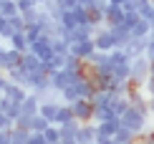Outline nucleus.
I'll return each mask as SVG.
<instances>
[{
	"label": "nucleus",
	"instance_id": "nucleus-1",
	"mask_svg": "<svg viewBox=\"0 0 154 144\" xmlns=\"http://www.w3.org/2000/svg\"><path fill=\"white\" fill-rule=\"evenodd\" d=\"M149 58H146V53L142 56H134L129 61V81H126V86L129 89H144V81L149 78Z\"/></svg>",
	"mask_w": 154,
	"mask_h": 144
},
{
	"label": "nucleus",
	"instance_id": "nucleus-2",
	"mask_svg": "<svg viewBox=\"0 0 154 144\" xmlns=\"http://www.w3.org/2000/svg\"><path fill=\"white\" fill-rule=\"evenodd\" d=\"M152 114H146V111H142V109H137V106H129L124 111V114L119 116L121 119V127H126V129H131L134 134H144L146 132V119H149Z\"/></svg>",
	"mask_w": 154,
	"mask_h": 144
},
{
	"label": "nucleus",
	"instance_id": "nucleus-3",
	"mask_svg": "<svg viewBox=\"0 0 154 144\" xmlns=\"http://www.w3.org/2000/svg\"><path fill=\"white\" fill-rule=\"evenodd\" d=\"M83 74L81 71H71V68H58L53 76H51V91L53 94H61L63 89H68L71 83H76Z\"/></svg>",
	"mask_w": 154,
	"mask_h": 144
},
{
	"label": "nucleus",
	"instance_id": "nucleus-4",
	"mask_svg": "<svg viewBox=\"0 0 154 144\" xmlns=\"http://www.w3.org/2000/svg\"><path fill=\"white\" fill-rule=\"evenodd\" d=\"M94 43H96V51H114V48H119L116 38H114V33H111L109 25H99V28H96Z\"/></svg>",
	"mask_w": 154,
	"mask_h": 144
},
{
	"label": "nucleus",
	"instance_id": "nucleus-5",
	"mask_svg": "<svg viewBox=\"0 0 154 144\" xmlns=\"http://www.w3.org/2000/svg\"><path fill=\"white\" fill-rule=\"evenodd\" d=\"M71 109H73V116L79 121H94V101L91 99H76L71 104Z\"/></svg>",
	"mask_w": 154,
	"mask_h": 144
},
{
	"label": "nucleus",
	"instance_id": "nucleus-6",
	"mask_svg": "<svg viewBox=\"0 0 154 144\" xmlns=\"http://www.w3.org/2000/svg\"><path fill=\"white\" fill-rule=\"evenodd\" d=\"M28 51H33V53L41 58V61H48V58H53V56H56V53H53V41H51L48 36H41L38 41H33Z\"/></svg>",
	"mask_w": 154,
	"mask_h": 144
},
{
	"label": "nucleus",
	"instance_id": "nucleus-7",
	"mask_svg": "<svg viewBox=\"0 0 154 144\" xmlns=\"http://www.w3.org/2000/svg\"><path fill=\"white\" fill-rule=\"evenodd\" d=\"M3 94L8 96V99H13V101H18V104H20L25 96L30 94V91L25 89L23 83H15V81H10V78H8V81H5V86H3Z\"/></svg>",
	"mask_w": 154,
	"mask_h": 144
},
{
	"label": "nucleus",
	"instance_id": "nucleus-8",
	"mask_svg": "<svg viewBox=\"0 0 154 144\" xmlns=\"http://www.w3.org/2000/svg\"><path fill=\"white\" fill-rule=\"evenodd\" d=\"M79 144H94L96 142V121H81L79 132H76Z\"/></svg>",
	"mask_w": 154,
	"mask_h": 144
},
{
	"label": "nucleus",
	"instance_id": "nucleus-9",
	"mask_svg": "<svg viewBox=\"0 0 154 144\" xmlns=\"http://www.w3.org/2000/svg\"><path fill=\"white\" fill-rule=\"evenodd\" d=\"M94 51H96V43H94V38H86V41L71 43V53H76L79 58H83V61H88Z\"/></svg>",
	"mask_w": 154,
	"mask_h": 144
},
{
	"label": "nucleus",
	"instance_id": "nucleus-10",
	"mask_svg": "<svg viewBox=\"0 0 154 144\" xmlns=\"http://www.w3.org/2000/svg\"><path fill=\"white\" fill-rule=\"evenodd\" d=\"M121 127V119L114 116V119H106V121H99L96 124V136H114Z\"/></svg>",
	"mask_w": 154,
	"mask_h": 144
},
{
	"label": "nucleus",
	"instance_id": "nucleus-11",
	"mask_svg": "<svg viewBox=\"0 0 154 144\" xmlns=\"http://www.w3.org/2000/svg\"><path fill=\"white\" fill-rule=\"evenodd\" d=\"M146 43H149V38H137V36H131V38H129V43H126V45H121V48H124L126 53L134 58V56L146 53Z\"/></svg>",
	"mask_w": 154,
	"mask_h": 144
},
{
	"label": "nucleus",
	"instance_id": "nucleus-12",
	"mask_svg": "<svg viewBox=\"0 0 154 144\" xmlns=\"http://www.w3.org/2000/svg\"><path fill=\"white\" fill-rule=\"evenodd\" d=\"M104 15H106V25H119V23H124L126 10L121 8V5L109 3V5H106V10H104Z\"/></svg>",
	"mask_w": 154,
	"mask_h": 144
},
{
	"label": "nucleus",
	"instance_id": "nucleus-13",
	"mask_svg": "<svg viewBox=\"0 0 154 144\" xmlns=\"http://www.w3.org/2000/svg\"><path fill=\"white\" fill-rule=\"evenodd\" d=\"M41 101H43L41 96L30 91V94L20 101V111H23V114H28V116H35V114H38V109H41Z\"/></svg>",
	"mask_w": 154,
	"mask_h": 144
},
{
	"label": "nucleus",
	"instance_id": "nucleus-14",
	"mask_svg": "<svg viewBox=\"0 0 154 144\" xmlns=\"http://www.w3.org/2000/svg\"><path fill=\"white\" fill-rule=\"evenodd\" d=\"M41 66H43V61L38 58L33 51H25L23 53V58H20V68L25 71V74H33V71H41Z\"/></svg>",
	"mask_w": 154,
	"mask_h": 144
},
{
	"label": "nucleus",
	"instance_id": "nucleus-15",
	"mask_svg": "<svg viewBox=\"0 0 154 144\" xmlns=\"http://www.w3.org/2000/svg\"><path fill=\"white\" fill-rule=\"evenodd\" d=\"M8 45L15 48V51H20V53H25V51L30 48V41H28V36H25V30H15V33L8 38Z\"/></svg>",
	"mask_w": 154,
	"mask_h": 144
},
{
	"label": "nucleus",
	"instance_id": "nucleus-16",
	"mask_svg": "<svg viewBox=\"0 0 154 144\" xmlns=\"http://www.w3.org/2000/svg\"><path fill=\"white\" fill-rule=\"evenodd\" d=\"M116 99V94H114V91H106V89H101V91H96L94 94V109H109L111 106V101Z\"/></svg>",
	"mask_w": 154,
	"mask_h": 144
},
{
	"label": "nucleus",
	"instance_id": "nucleus-17",
	"mask_svg": "<svg viewBox=\"0 0 154 144\" xmlns=\"http://www.w3.org/2000/svg\"><path fill=\"white\" fill-rule=\"evenodd\" d=\"M79 127H81V121H79V119H71V121H66V124H58L61 142H63V139H76V132H79Z\"/></svg>",
	"mask_w": 154,
	"mask_h": 144
},
{
	"label": "nucleus",
	"instance_id": "nucleus-18",
	"mask_svg": "<svg viewBox=\"0 0 154 144\" xmlns=\"http://www.w3.org/2000/svg\"><path fill=\"white\" fill-rule=\"evenodd\" d=\"M131 36H137V38H149V36H152V20L139 18V20L134 23V28H131Z\"/></svg>",
	"mask_w": 154,
	"mask_h": 144
},
{
	"label": "nucleus",
	"instance_id": "nucleus-19",
	"mask_svg": "<svg viewBox=\"0 0 154 144\" xmlns=\"http://www.w3.org/2000/svg\"><path fill=\"white\" fill-rule=\"evenodd\" d=\"M129 106H131V101H129V96H126V94H116V99L111 101V111H114L116 116H121Z\"/></svg>",
	"mask_w": 154,
	"mask_h": 144
},
{
	"label": "nucleus",
	"instance_id": "nucleus-20",
	"mask_svg": "<svg viewBox=\"0 0 154 144\" xmlns=\"http://www.w3.org/2000/svg\"><path fill=\"white\" fill-rule=\"evenodd\" d=\"M20 58H23L20 51H15V48L8 45V48H5V71H8V68H18V66H20Z\"/></svg>",
	"mask_w": 154,
	"mask_h": 144
},
{
	"label": "nucleus",
	"instance_id": "nucleus-21",
	"mask_svg": "<svg viewBox=\"0 0 154 144\" xmlns=\"http://www.w3.org/2000/svg\"><path fill=\"white\" fill-rule=\"evenodd\" d=\"M71 119H76V116H73V109H71V104L61 101V106H58V116H56V124H66V121H71Z\"/></svg>",
	"mask_w": 154,
	"mask_h": 144
},
{
	"label": "nucleus",
	"instance_id": "nucleus-22",
	"mask_svg": "<svg viewBox=\"0 0 154 144\" xmlns=\"http://www.w3.org/2000/svg\"><path fill=\"white\" fill-rule=\"evenodd\" d=\"M111 76L116 78V81L126 83V81H129V61H126V63H114V71H111Z\"/></svg>",
	"mask_w": 154,
	"mask_h": 144
},
{
	"label": "nucleus",
	"instance_id": "nucleus-23",
	"mask_svg": "<svg viewBox=\"0 0 154 144\" xmlns=\"http://www.w3.org/2000/svg\"><path fill=\"white\" fill-rule=\"evenodd\" d=\"M114 139H116V144H131V142H137V134L131 129H126V127H119V132L114 134Z\"/></svg>",
	"mask_w": 154,
	"mask_h": 144
},
{
	"label": "nucleus",
	"instance_id": "nucleus-24",
	"mask_svg": "<svg viewBox=\"0 0 154 144\" xmlns=\"http://www.w3.org/2000/svg\"><path fill=\"white\" fill-rule=\"evenodd\" d=\"M61 30H73L76 25H79V20H76V15H73V10H63V15H61Z\"/></svg>",
	"mask_w": 154,
	"mask_h": 144
},
{
	"label": "nucleus",
	"instance_id": "nucleus-25",
	"mask_svg": "<svg viewBox=\"0 0 154 144\" xmlns=\"http://www.w3.org/2000/svg\"><path fill=\"white\" fill-rule=\"evenodd\" d=\"M18 3L15 0H3V5H0V15L3 18H13V15H18Z\"/></svg>",
	"mask_w": 154,
	"mask_h": 144
},
{
	"label": "nucleus",
	"instance_id": "nucleus-26",
	"mask_svg": "<svg viewBox=\"0 0 154 144\" xmlns=\"http://www.w3.org/2000/svg\"><path fill=\"white\" fill-rule=\"evenodd\" d=\"M28 134H30V132L13 127V132H10V144H28Z\"/></svg>",
	"mask_w": 154,
	"mask_h": 144
},
{
	"label": "nucleus",
	"instance_id": "nucleus-27",
	"mask_svg": "<svg viewBox=\"0 0 154 144\" xmlns=\"http://www.w3.org/2000/svg\"><path fill=\"white\" fill-rule=\"evenodd\" d=\"M48 119H43L41 114H35V116H30V132H46V127H48Z\"/></svg>",
	"mask_w": 154,
	"mask_h": 144
},
{
	"label": "nucleus",
	"instance_id": "nucleus-28",
	"mask_svg": "<svg viewBox=\"0 0 154 144\" xmlns=\"http://www.w3.org/2000/svg\"><path fill=\"white\" fill-rule=\"evenodd\" d=\"M43 136H46V142H61L58 124H48V127H46V132H43Z\"/></svg>",
	"mask_w": 154,
	"mask_h": 144
},
{
	"label": "nucleus",
	"instance_id": "nucleus-29",
	"mask_svg": "<svg viewBox=\"0 0 154 144\" xmlns=\"http://www.w3.org/2000/svg\"><path fill=\"white\" fill-rule=\"evenodd\" d=\"M15 127H18V129H25V132H30V116H28V114H20V116L15 119Z\"/></svg>",
	"mask_w": 154,
	"mask_h": 144
},
{
	"label": "nucleus",
	"instance_id": "nucleus-30",
	"mask_svg": "<svg viewBox=\"0 0 154 144\" xmlns=\"http://www.w3.org/2000/svg\"><path fill=\"white\" fill-rule=\"evenodd\" d=\"M13 127H15V121H13L5 111H0V132H3V129H13Z\"/></svg>",
	"mask_w": 154,
	"mask_h": 144
},
{
	"label": "nucleus",
	"instance_id": "nucleus-31",
	"mask_svg": "<svg viewBox=\"0 0 154 144\" xmlns=\"http://www.w3.org/2000/svg\"><path fill=\"white\" fill-rule=\"evenodd\" d=\"M144 94L146 96H154V74H149V78L144 81Z\"/></svg>",
	"mask_w": 154,
	"mask_h": 144
},
{
	"label": "nucleus",
	"instance_id": "nucleus-32",
	"mask_svg": "<svg viewBox=\"0 0 154 144\" xmlns=\"http://www.w3.org/2000/svg\"><path fill=\"white\" fill-rule=\"evenodd\" d=\"M56 3H58V5H61V8H63V10H73V8H76V5H81V3H79V0H56Z\"/></svg>",
	"mask_w": 154,
	"mask_h": 144
},
{
	"label": "nucleus",
	"instance_id": "nucleus-33",
	"mask_svg": "<svg viewBox=\"0 0 154 144\" xmlns=\"http://www.w3.org/2000/svg\"><path fill=\"white\" fill-rule=\"evenodd\" d=\"M146 58L154 61V36H149V43H146Z\"/></svg>",
	"mask_w": 154,
	"mask_h": 144
},
{
	"label": "nucleus",
	"instance_id": "nucleus-34",
	"mask_svg": "<svg viewBox=\"0 0 154 144\" xmlns=\"http://www.w3.org/2000/svg\"><path fill=\"white\" fill-rule=\"evenodd\" d=\"M10 132L13 129H3L0 132V144H10Z\"/></svg>",
	"mask_w": 154,
	"mask_h": 144
},
{
	"label": "nucleus",
	"instance_id": "nucleus-35",
	"mask_svg": "<svg viewBox=\"0 0 154 144\" xmlns=\"http://www.w3.org/2000/svg\"><path fill=\"white\" fill-rule=\"evenodd\" d=\"M96 144H116L114 136H96Z\"/></svg>",
	"mask_w": 154,
	"mask_h": 144
},
{
	"label": "nucleus",
	"instance_id": "nucleus-36",
	"mask_svg": "<svg viewBox=\"0 0 154 144\" xmlns=\"http://www.w3.org/2000/svg\"><path fill=\"white\" fill-rule=\"evenodd\" d=\"M5 48L8 45H0V71H5Z\"/></svg>",
	"mask_w": 154,
	"mask_h": 144
},
{
	"label": "nucleus",
	"instance_id": "nucleus-37",
	"mask_svg": "<svg viewBox=\"0 0 154 144\" xmlns=\"http://www.w3.org/2000/svg\"><path fill=\"white\" fill-rule=\"evenodd\" d=\"M149 114H154V96H149Z\"/></svg>",
	"mask_w": 154,
	"mask_h": 144
},
{
	"label": "nucleus",
	"instance_id": "nucleus-38",
	"mask_svg": "<svg viewBox=\"0 0 154 144\" xmlns=\"http://www.w3.org/2000/svg\"><path fill=\"white\" fill-rule=\"evenodd\" d=\"M137 144H154V139H137Z\"/></svg>",
	"mask_w": 154,
	"mask_h": 144
},
{
	"label": "nucleus",
	"instance_id": "nucleus-39",
	"mask_svg": "<svg viewBox=\"0 0 154 144\" xmlns=\"http://www.w3.org/2000/svg\"><path fill=\"white\" fill-rule=\"evenodd\" d=\"M61 144H79V142H76V139H63Z\"/></svg>",
	"mask_w": 154,
	"mask_h": 144
},
{
	"label": "nucleus",
	"instance_id": "nucleus-40",
	"mask_svg": "<svg viewBox=\"0 0 154 144\" xmlns=\"http://www.w3.org/2000/svg\"><path fill=\"white\" fill-rule=\"evenodd\" d=\"M79 3H81V5H86V8H88V5H91L94 0H79Z\"/></svg>",
	"mask_w": 154,
	"mask_h": 144
},
{
	"label": "nucleus",
	"instance_id": "nucleus-41",
	"mask_svg": "<svg viewBox=\"0 0 154 144\" xmlns=\"http://www.w3.org/2000/svg\"><path fill=\"white\" fill-rule=\"evenodd\" d=\"M109 3H114V5H124V0H109Z\"/></svg>",
	"mask_w": 154,
	"mask_h": 144
},
{
	"label": "nucleus",
	"instance_id": "nucleus-42",
	"mask_svg": "<svg viewBox=\"0 0 154 144\" xmlns=\"http://www.w3.org/2000/svg\"><path fill=\"white\" fill-rule=\"evenodd\" d=\"M3 25H5V18H3V15H0V30H3Z\"/></svg>",
	"mask_w": 154,
	"mask_h": 144
},
{
	"label": "nucleus",
	"instance_id": "nucleus-43",
	"mask_svg": "<svg viewBox=\"0 0 154 144\" xmlns=\"http://www.w3.org/2000/svg\"><path fill=\"white\" fill-rule=\"evenodd\" d=\"M149 71H152V74H154V61H152V63H149Z\"/></svg>",
	"mask_w": 154,
	"mask_h": 144
},
{
	"label": "nucleus",
	"instance_id": "nucleus-44",
	"mask_svg": "<svg viewBox=\"0 0 154 144\" xmlns=\"http://www.w3.org/2000/svg\"><path fill=\"white\" fill-rule=\"evenodd\" d=\"M35 3H38V5H43V3H48V0H35Z\"/></svg>",
	"mask_w": 154,
	"mask_h": 144
},
{
	"label": "nucleus",
	"instance_id": "nucleus-45",
	"mask_svg": "<svg viewBox=\"0 0 154 144\" xmlns=\"http://www.w3.org/2000/svg\"><path fill=\"white\" fill-rule=\"evenodd\" d=\"M131 144H137V142H131Z\"/></svg>",
	"mask_w": 154,
	"mask_h": 144
},
{
	"label": "nucleus",
	"instance_id": "nucleus-46",
	"mask_svg": "<svg viewBox=\"0 0 154 144\" xmlns=\"http://www.w3.org/2000/svg\"><path fill=\"white\" fill-rule=\"evenodd\" d=\"M152 3H154V0H152Z\"/></svg>",
	"mask_w": 154,
	"mask_h": 144
}]
</instances>
